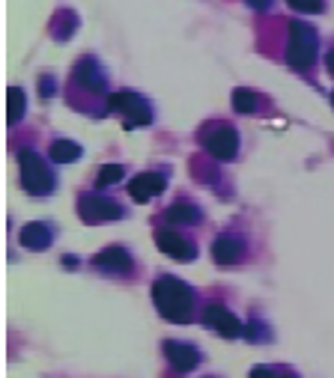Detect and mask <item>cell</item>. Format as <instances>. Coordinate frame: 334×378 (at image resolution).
<instances>
[{
	"label": "cell",
	"mask_w": 334,
	"mask_h": 378,
	"mask_svg": "<svg viewBox=\"0 0 334 378\" xmlns=\"http://www.w3.org/2000/svg\"><path fill=\"white\" fill-rule=\"evenodd\" d=\"M108 75L105 66L96 57H81L72 69V81H69V105L78 107L81 114L90 116H108Z\"/></svg>",
	"instance_id": "obj_1"
},
{
	"label": "cell",
	"mask_w": 334,
	"mask_h": 378,
	"mask_svg": "<svg viewBox=\"0 0 334 378\" xmlns=\"http://www.w3.org/2000/svg\"><path fill=\"white\" fill-rule=\"evenodd\" d=\"M152 301L159 307V313L167 322H176V325H191L194 319H200V310H203L194 289L170 274H161L152 283Z\"/></svg>",
	"instance_id": "obj_2"
},
{
	"label": "cell",
	"mask_w": 334,
	"mask_h": 378,
	"mask_svg": "<svg viewBox=\"0 0 334 378\" xmlns=\"http://www.w3.org/2000/svg\"><path fill=\"white\" fill-rule=\"evenodd\" d=\"M286 45H284V60L293 66V69H310L317 60V51H319V36L317 30L305 24V21H286Z\"/></svg>",
	"instance_id": "obj_3"
},
{
	"label": "cell",
	"mask_w": 334,
	"mask_h": 378,
	"mask_svg": "<svg viewBox=\"0 0 334 378\" xmlns=\"http://www.w3.org/2000/svg\"><path fill=\"white\" fill-rule=\"evenodd\" d=\"M18 167H21V188L33 197H45L57 188V176L48 167V161L36 155L33 149H21L18 152Z\"/></svg>",
	"instance_id": "obj_4"
},
{
	"label": "cell",
	"mask_w": 334,
	"mask_h": 378,
	"mask_svg": "<svg viewBox=\"0 0 334 378\" xmlns=\"http://www.w3.org/2000/svg\"><path fill=\"white\" fill-rule=\"evenodd\" d=\"M78 215H81L84 224H110V220H119L126 218V206L117 203L114 197L108 194H96V191H84L81 197H78Z\"/></svg>",
	"instance_id": "obj_5"
},
{
	"label": "cell",
	"mask_w": 334,
	"mask_h": 378,
	"mask_svg": "<svg viewBox=\"0 0 334 378\" xmlns=\"http://www.w3.org/2000/svg\"><path fill=\"white\" fill-rule=\"evenodd\" d=\"M108 107H110V114H117V116L126 119V128L152 126V105L140 93H131V90L110 93Z\"/></svg>",
	"instance_id": "obj_6"
},
{
	"label": "cell",
	"mask_w": 334,
	"mask_h": 378,
	"mask_svg": "<svg viewBox=\"0 0 334 378\" xmlns=\"http://www.w3.org/2000/svg\"><path fill=\"white\" fill-rule=\"evenodd\" d=\"M200 146L206 149L209 158L215 161H233L239 155V135L233 126H224V122H212L200 131Z\"/></svg>",
	"instance_id": "obj_7"
},
{
	"label": "cell",
	"mask_w": 334,
	"mask_h": 378,
	"mask_svg": "<svg viewBox=\"0 0 334 378\" xmlns=\"http://www.w3.org/2000/svg\"><path fill=\"white\" fill-rule=\"evenodd\" d=\"M212 259L218 269H236L239 262L248 259V236L236 227L218 232L212 241Z\"/></svg>",
	"instance_id": "obj_8"
},
{
	"label": "cell",
	"mask_w": 334,
	"mask_h": 378,
	"mask_svg": "<svg viewBox=\"0 0 334 378\" xmlns=\"http://www.w3.org/2000/svg\"><path fill=\"white\" fill-rule=\"evenodd\" d=\"M93 269L99 274L117 277V280H135L138 277V262L126 248H105L93 257Z\"/></svg>",
	"instance_id": "obj_9"
},
{
	"label": "cell",
	"mask_w": 334,
	"mask_h": 378,
	"mask_svg": "<svg viewBox=\"0 0 334 378\" xmlns=\"http://www.w3.org/2000/svg\"><path fill=\"white\" fill-rule=\"evenodd\" d=\"M200 322H203L206 328L218 331L221 337H227V340H236L242 333H248V328L239 322V316L221 301H206L203 310H200Z\"/></svg>",
	"instance_id": "obj_10"
},
{
	"label": "cell",
	"mask_w": 334,
	"mask_h": 378,
	"mask_svg": "<svg viewBox=\"0 0 334 378\" xmlns=\"http://www.w3.org/2000/svg\"><path fill=\"white\" fill-rule=\"evenodd\" d=\"M155 248H159L164 257L180 259V262L197 259V241L182 236L176 227H159V229H155Z\"/></svg>",
	"instance_id": "obj_11"
},
{
	"label": "cell",
	"mask_w": 334,
	"mask_h": 378,
	"mask_svg": "<svg viewBox=\"0 0 334 378\" xmlns=\"http://www.w3.org/2000/svg\"><path fill=\"white\" fill-rule=\"evenodd\" d=\"M161 354L176 372H191L203 363V351L188 346V342H176V340H164L161 342Z\"/></svg>",
	"instance_id": "obj_12"
},
{
	"label": "cell",
	"mask_w": 334,
	"mask_h": 378,
	"mask_svg": "<svg viewBox=\"0 0 334 378\" xmlns=\"http://www.w3.org/2000/svg\"><path fill=\"white\" fill-rule=\"evenodd\" d=\"M164 188H167V176L159 173V170H147V173H140L129 182V194L135 203H147V199L159 197Z\"/></svg>",
	"instance_id": "obj_13"
},
{
	"label": "cell",
	"mask_w": 334,
	"mask_h": 378,
	"mask_svg": "<svg viewBox=\"0 0 334 378\" xmlns=\"http://www.w3.org/2000/svg\"><path fill=\"white\" fill-rule=\"evenodd\" d=\"M161 220L167 227H200L203 224V212L194 206V203H185V199H180V203H173V206H167L164 212H161Z\"/></svg>",
	"instance_id": "obj_14"
},
{
	"label": "cell",
	"mask_w": 334,
	"mask_h": 378,
	"mask_svg": "<svg viewBox=\"0 0 334 378\" xmlns=\"http://www.w3.org/2000/svg\"><path fill=\"white\" fill-rule=\"evenodd\" d=\"M54 232L57 229H54L48 220H33V224L21 227L18 241H21V248H27V250H45L54 241Z\"/></svg>",
	"instance_id": "obj_15"
},
{
	"label": "cell",
	"mask_w": 334,
	"mask_h": 378,
	"mask_svg": "<svg viewBox=\"0 0 334 378\" xmlns=\"http://www.w3.org/2000/svg\"><path fill=\"white\" fill-rule=\"evenodd\" d=\"M84 155V149L78 146L75 140H66V137H57V140H51V146H48V158L54 164H72L78 161Z\"/></svg>",
	"instance_id": "obj_16"
},
{
	"label": "cell",
	"mask_w": 334,
	"mask_h": 378,
	"mask_svg": "<svg viewBox=\"0 0 334 378\" xmlns=\"http://www.w3.org/2000/svg\"><path fill=\"white\" fill-rule=\"evenodd\" d=\"M233 107L239 110V114H254V110L260 107V96L254 90H233Z\"/></svg>",
	"instance_id": "obj_17"
},
{
	"label": "cell",
	"mask_w": 334,
	"mask_h": 378,
	"mask_svg": "<svg viewBox=\"0 0 334 378\" xmlns=\"http://www.w3.org/2000/svg\"><path fill=\"white\" fill-rule=\"evenodd\" d=\"M251 378H302L289 366H275V363H260L251 370Z\"/></svg>",
	"instance_id": "obj_18"
},
{
	"label": "cell",
	"mask_w": 334,
	"mask_h": 378,
	"mask_svg": "<svg viewBox=\"0 0 334 378\" xmlns=\"http://www.w3.org/2000/svg\"><path fill=\"white\" fill-rule=\"evenodd\" d=\"M122 176H126V167L122 164H105V167H99V173H96V185L99 188L117 185V182H122Z\"/></svg>",
	"instance_id": "obj_19"
},
{
	"label": "cell",
	"mask_w": 334,
	"mask_h": 378,
	"mask_svg": "<svg viewBox=\"0 0 334 378\" xmlns=\"http://www.w3.org/2000/svg\"><path fill=\"white\" fill-rule=\"evenodd\" d=\"M24 107H27V98H24V90L21 86H9V122H21L24 116Z\"/></svg>",
	"instance_id": "obj_20"
},
{
	"label": "cell",
	"mask_w": 334,
	"mask_h": 378,
	"mask_svg": "<svg viewBox=\"0 0 334 378\" xmlns=\"http://www.w3.org/2000/svg\"><path fill=\"white\" fill-rule=\"evenodd\" d=\"M298 13H322V0H286Z\"/></svg>",
	"instance_id": "obj_21"
},
{
	"label": "cell",
	"mask_w": 334,
	"mask_h": 378,
	"mask_svg": "<svg viewBox=\"0 0 334 378\" xmlns=\"http://www.w3.org/2000/svg\"><path fill=\"white\" fill-rule=\"evenodd\" d=\"M251 9H269L272 6V0H245Z\"/></svg>",
	"instance_id": "obj_22"
},
{
	"label": "cell",
	"mask_w": 334,
	"mask_h": 378,
	"mask_svg": "<svg viewBox=\"0 0 334 378\" xmlns=\"http://www.w3.org/2000/svg\"><path fill=\"white\" fill-rule=\"evenodd\" d=\"M328 69H331V75H334V51L328 54Z\"/></svg>",
	"instance_id": "obj_23"
},
{
	"label": "cell",
	"mask_w": 334,
	"mask_h": 378,
	"mask_svg": "<svg viewBox=\"0 0 334 378\" xmlns=\"http://www.w3.org/2000/svg\"><path fill=\"white\" fill-rule=\"evenodd\" d=\"M331 105H334V96H331Z\"/></svg>",
	"instance_id": "obj_24"
}]
</instances>
